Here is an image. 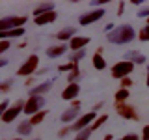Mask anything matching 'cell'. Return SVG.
<instances>
[{"label":"cell","mask_w":149,"mask_h":140,"mask_svg":"<svg viewBox=\"0 0 149 140\" xmlns=\"http://www.w3.org/2000/svg\"><path fill=\"white\" fill-rule=\"evenodd\" d=\"M134 36H136V32H134V28L130 24H121L114 32L108 34V41L114 45H127L134 39Z\"/></svg>","instance_id":"obj_1"},{"label":"cell","mask_w":149,"mask_h":140,"mask_svg":"<svg viewBox=\"0 0 149 140\" xmlns=\"http://www.w3.org/2000/svg\"><path fill=\"white\" fill-rule=\"evenodd\" d=\"M26 21H28V17H24V15H8V17H2V19H0V32L22 28Z\"/></svg>","instance_id":"obj_2"},{"label":"cell","mask_w":149,"mask_h":140,"mask_svg":"<svg viewBox=\"0 0 149 140\" xmlns=\"http://www.w3.org/2000/svg\"><path fill=\"white\" fill-rule=\"evenodd\" d=\"M45 106V97L43 95H30L26 99V105H24V114L26 116H34L37 112H41Z\"/></svg>","instance_id":"obj_3"},{"label":"cell","mask_w":149,"mask_h":140,"mask_svg":"<svg viewBox=\"0 0 149 140\" xmlns=\"http://www.w3.org/2000/svg\"><path fill=\"white\" fill-rule=\"evenodd\" d=\"M97 118H99V116H97V112H93V110L86 112V114H82L80 118H78V120L71 125V131H73V133H80V131L91 127V123H93Z\"/></svg>","instance_id":"obj_4"},{"label":"cell","mask_w":149,"mask_h":140,"mask_svg":"<svg viewBox=\"0 0 149 140\" xmlns=\"http://www.w3.org/2000/svg\"><path fill=\"white\" fill-rule=\"evenodd\" d=\"M132 71H134V64L129 62V60H121V62L112 65V77L114 78H125Z\"/></svg>","instance_id":"obj_5"},{"label":"cell","mask_w":149,"mask_h":140,"mask_svg":"<svg viewBox=\"0 0 149 140\" xmlns=\"http://www.w3.org/2000/svg\"><path fill=\"white\" fill-rule=\"evenodd\" d=\"M37 65H39V56L32 54V56H28L26 62L17 69V75H19V77H30V73H36Z\"/></svg>","instance_id":"obj_6"},{"label":"cell","mask_w":149,"mask_h":140,"mask_svg":"<svg viewBox=\"0 0 149 140\" xmlns=\"http://www.w3.org/2000/svg\"><path fill=\"white\" fill-rule=\"evenodd\" d=\"M24 105H26V101H22V99H19L17 103H13L6 114L0 116V118H2V121H4V123H11V121L15 120L19 114H21V112H24Z\"/></svg>","instance_id":"obj_7"},{"label":"cell","mask_w":149,"mask_h":140,"mask_svg":"<svg viewBox=\"0 0 149 140\" xmlns=\"http://www.w3.org/2000/svg\"><path fill=\"white\" fill-rule=\"evenodd\" d=\"M116 112L121 116V118H125V120H140L138 118V112L134 110V106H130L127 105V103H116Z\"/></svg>","instance_id":"obj_8"},{"label":"cell","mask_w":149,"mask_h":140,"mask_svg":"<svg viewBox=\"0 0 149 140\" xmlns=\"http://www.w3.org/2000/svg\"><path fill=\"white\" fill-rule=\"evenodd\" d=\"M102 15H104V9H102V8L91 9V11L82 13L80 19H78V22H80L82 26H88V24H91V22H95V21H99V19H102Z\"/></svg>","instance_id":"obj_9"},{"label":"cell","mask_w":149,"mask_h":140,"mask_svg":"<svg viewBox=\"0 0 149 140\" xmlns=\"http://www.w3.org/2000/svg\"><path fill=\"white\" fill-rule=\"evenodd\" d=\"M80 106H69L67 110H63L62 112V116H60V120L63 121V123H74V121H77L78 118H80Z\"/></svg>","instance_id":"obj_10"},{"label":"cell","mask_w":149,"mask_h":140,"mask_svg":"<svg viewBox=\"0 0 149 140\" xmlns=\"http://www.w3.org/2000/svg\"><path fill=\"white\" fill-rule=\"evenodd\" d=\"M78 92H80V86H78L77 82L67 84V88L62 92V99H65V101H74V99H77V95H78Z\"/></svg>","instance_id":"obj_11"},{"label":"cell","mask_w":149,"mask_h":140,"mask_svg":"<svg viewBox=\"0 0 149 140\" xmlns=\"http://www.w3.org/2000/svg\"><path fill=\"white\" fill-rule=\"evenodd\" d=\"M90 43V37H82V36H77L73 37L71 41H69V49L73 50V52H77V50H84L86 49V45Z\"/></svg>","instance_id":"obj_12"},{"label":"cell","mask_w":149,"mask_h":140,"mask_svg":"<svg viewBox=\"0 0 149 140\" xmlns=\"http://www.w3.org/2000/svg\"><path fill=\"white\" fill-rule=\"evenodd\" d=\"M73 37H77V28H73V26L62 28V30L56 34V39L58 41H71Z\"/></svg>","instance_id":"obj_13"},{"label":"cell","mask_w":149,"mask_h":140,"mask_svg":"<svg viewBox=\"0 0 149 140\" xmlns=\"http://www.w3.org/2000/svg\"><path fill=\"white\" fill-rule=\"evenodd\" d=\"M67 47L69 45H65V43H56V45L47 49V56H49V58H58V56H62L65 50H67Z\"/></svg>","instance_id":"obj_14"},{"label":"cell","mask_w":149,"mask_h":140,"mask_svg":"<svg viewBox=\"0 0 149 140\" xmlns=\"http://www.w3.org/2000/svg\"><path fill=\"white\" fill-rule=\"evenodd\" d=\"M56 17H58V13H56V11H49V13H45V15L34 17V22H36L37 26H45V24H49V22H54Z\"/></svg>","instance_id":"obj_15"},{"label":"cell","mask_w":149,"mask_h":140,"mask_svg":"<svg viewBox=\"0 0 149 140\" xmlns=\"http://www.w3.org/2000/svg\"><path fill=\"white\" fill-rule=\"evenodd\" d=\"M32 129H34V125L30 123V120H22L21 123L17 125V133L21 134V136H28V134L32 133Z\"/></svg>","instance_id":"obj_16"},{"label":"cell","mask_w":149,"mask_h":140,"mask_svg":"<svg viewBox=\"0 0 149 140\" xmlns=\"http://www.w3.org/2000/svg\"><path fill=\"white\" fill-rule=\"evenodd\" d=\"M49 11H54V4L52 2H43V4H39V6L34 9V17L45 15V13H49Z\"/></svg>","instance_id":"obj_17"},{"label":"cell","mask_w":149,"mask_h":140,"mask_svg":"<svg viewBox=\"0 0 149 140\" xmlns=\"http://www.w3.org/2000/svg\"><path fill=\"white\" fill-rule=\"evenodd\" d=\"M125 58H127L129 62H132V64H146V56L136 52V50H130V52H127V54H125Z\"/></svg>","instance_id":"obj_18"},{"label":"cell","mask_w":149,"mask_h":140,"mask_svg":"<svg viewBox=\"0 0 149 140\" xmlns=\"http://www.w3.org/2000/svg\"><path fill=\"white\" fill-rule=\"evenodd\" d=\"M91 62H93V67H95V69H99V71L106 67V60H104V56L99 54V52H95V54H93Z\"/></svg>","instance_id":"obj_19"},{"label":"cell","mask_w":149,"mask_h":140,"mask_svg":"<svg viewBox=\"0 0 149 140\" xmlns=\"http://www.w3.org/2000/svg\"><path fill=\"white\" fill-rule=\"evenodd\" d=\"M21 36H24V28H15V30L0 32V37H2V39H8V37H21Z\"/></svg>","instance_id":"obj_20"},{"label":"cell","mask_w":149,"mask_h":140,"mask_svg":"<svg viewBox=\"0 0 149 140\" xmlns=\"http://www.w3.org/2000/svg\"><path fill=\"white\" fill-rule=\"evenodd\" d=\"M50 86H52V82H45V84H39V86L32 88L30 90V95H41V93H47L50 90Z\"/></svg>","instance_id":"obj_21"},{"label":"cell","mask_w":149,"mask_h":140,"mask_svg":"<svg viewBox=\"0 0 149 140\" xmlns=\"http://www.w3.org/2000/svg\"><path fill=\"white\" fill-rule=\"evenodd\" d=\"M114 99H116V103H125L129 99V90L127 88H119V90L114 93Z\"/></svg>","instance_id":"obj_22"},{"label":"cell","mask_w":149,"mask_h":140,"mask_svg":"<svg viewBox=\"0 0 149 140\" xmlns=\"http://www.w3.org/2000/svg\"><path fill=\"white\" fill-rule=\"evenodd\" d=\"M45 116H47V108H43L41 112H37V114H34L32 118H28V120H30V123H32V125H37V123H41V121L45 120Z\"/></svg>","instance_id":"obj_23"},{"label":"cell","mask_w":149,"mask_h":140,"mask_svg":"<svg viewBox=\"0 0 149 140\" xmlns=\"http://www.w3.org/2000/svg\"><path fill=\"white\" fill-rule=\"evenodd\" d=\"M106 121H108V116H106V114L99 116V118H97V120H95V121L91 123V127H90V129H91V133H93V131H97V129H99L102 123H106Z\"/></svg>","instance_id":"obj_24"},{"label":"cell","mask_w":149,"mask_h":140,"mask_svg":"<svg viewBox=\"0 0 149 140\" xmlns=\"http://www.w3.org/2000/svg\"><path fill=\"white\" fill-rule=\"evenodd\" d=\"M90 136H91V129L88 127V129L80 131V133H77V136H74V140H90Z\"/></svg>","instance_id":"obj_25"},{"label":"cell","mask_w":149,"mask_h":140,"mask_svg":"<svg viewBox=\"0 0 149 140\" xmlns=\"http://www.w3.org/2000/svg\"><path fill=\"white\" fill-rule=\"evenodd\" d=\"M138 39L140 41H149V26L146 24L142 28V30H140V34H138Z\"/></svg>","instance_id":"obj_26"},{"label":"cell","mask_w":149,"mask_h":140,"mask_svg":"<svg viewBox=\"0 0 149 140\" xmlns=\"http://www.w3.org/2000/svg\"><path fill=\"white\" fill-rule=\"evenodd\" d=\"M77 69V64H73V62H67V64H62L58 67V71H74Z\"/></svg>","instance_id":"obj_27"},{"label":"cell","mask_w":149,"mask_h":140,"mask_svg":"<svg viewBox=\"0 0 149 140\" xmlns=\"http://www.w3.org/2000/svg\"><path fill=\"white\" fill-rule=\"evenodd\" d=\"M78 77H80V69H74V71H71L69 73V77H67V80H69V84H73V82H77L78 80Z\"/></svg>","instance_id":"obj_28"},{"label":"cell","mask_w":149,"mask_h":140,"mask_svg":"<svg viewBox=\"0 0 149 140\" xmlns=\"http://www.w3.org/2000/svg\"><path fill=\"white\" fill-rule=\"evenodd\" d=\"M84 56H86V50H77V52H73V54H71V62H73V64H77L78 60H82V58H84Z\"/></svg>","instance_id":"obj_29"},{"label":"cell","mask_w":149,"mask_h":140,"mask_svg":"<svg viewBox=\"0 0 149 140\" xmlns=\"http://www.w3.org/2000/svg\"><path fill=\"white\" fill-rule=\"evenodd\" d=\"M11 78H8V80H4L2 84H0V92H2V93H8L9 92V88H11Z\"/></svg>","instance_id":"obj_30"},{"label":"cell","mask_w":149,"mask_h":140,"mask_svg":"<svg viewBox=\"0 0 149 140\" xmlns=\"http://www.w3.org/2000/svg\"><path fill=\"white\" fill-rule=\"evenodd\" d=\"M9 106H11V105H9V101H8V99H4L2 103H0V116L6 114V112L9 110Z\"/></svg>","instance_id":"obj_31"},{"label":"cell","mask_w":149,"mask_h":140,"mask_svg":"<svg viewBox=\"0 0 149 140\" xmlns=\"http://www.w3.org/2000/svg\"><path fill=\"white\" fill-rule=\"evenodd\" d=\"M138 17L140 19H149V8H142L138 11Z\"/></svg>","instance_id":"obj_32"},{"label":"cell","mask_w":149,"mask_h":140,"mask_svg":"<svg viewBox=\"0 0 149 140\" xmlns=\"http://www.w3.org/2000/svg\"><path fill=\"white\" fill-rule=\"evenodd\" d=\"M8 49H9V41L8 39H2V41H0V52H6Z\"/></svg>","instance_id":"obj_33"},{"label":"cell","mask_w":149,"mask_h":140,"mask_svg":"<svg viewBox=\"0 0 149 140\" xmlns=\"http://www.w3.org/2000/svg\"><path fill=\"white\" fill-rule=\"evenodd\" d=\"M119 140H140V136L134 134V133H129V134H125V136H121Z\"/></svg>","instance_id":"obj_34"},{"label":"cell","mask_w":149,"mask_h":140,"mask_svg":"<svg viewBox=\"0 0 149 140\" xmlns=\"http://www.w3.org/2000/svg\"><path fill=\"white\" fill-rule=\"evenodd\" d=\"M129 86H132V80H130L129 77L121 78V88H129Z\"/></svg>","instance_id":"obj_35"},{"label":"cell","mask_w":149,"mask_h":140,"mask_svg":"<svg viewBox=\"0 0 149 140\" xmlns=\"http://www.w3.org/2000/svg\"><path fill=\"white\" fill-rule=\"evenodd\" d=\"M142 140H149V125H146L142 131Z\"/></svg>","instance_id":"obj_36"},{"label":"cell","mask_w":149,"mask_h":140,"mask_svg":"<svg viewBox=\"0 0 149 140\" xmlns=\"http://www.w3.org/2000/svg\"><path fill=\"white\" fill-rule=\"evenodd\" d=\"M69 131H71V127H65V129H62V131H60V133H58V136H60V138L67 136V133H69Z\"/></svg>","instance_id":"obj_37"},{"label":"cell","mask_w":149,"mask_h":140,"mask_svg":"<svg viewBox=\"0 0 149 140\" xmlns=\"http://www.w3.org/2000/svg\"><path fill=\"white\" fill-rule=\"evenodd\" d=\"M123 8H125V4H119L118 6V15H123Z\"/></svg>","instance_id":"obj_38"},{"label":"cell","mask_w":149,"mask_h":140,"mask_svg":"<svg viewBox=\"0 0 149 140\" xmlns=\"http://www.w3.org/2000/svg\"><path fill=\"white\" fill-rule=\"evenodd\" d=\"M101 106H102V103H97V105H95V106H93V112H97V110H99V108H101Z\"/></svg>","instance_id":"obj_39"},{"label":"cell","mask_w":149,"mask_h":140,"mask_svg":"<svg viewBox=\"0 0 149 140\" xmlns=\"http://www.w3.org/2000/svg\"><path fill=\"white\" fill-rule=\"evenodd\" d=\"M102 140H112V134H106V136L102 138Z\"/></svg>","instance_id":"obj_40"},{"label":"cell","mask_w":149,"mask_h":140,"mask_svg":"<svg viewBox=\"0 0 149 140\" xmlns=\"http://www.w3.org/2000/svg\"><path fill=\"white\" fill-rule=\"evenodd\" d=\"M146 82H147V86H149V67H147V80Z\"/></svg>","instance_id":"obj_41"},{"label":"cell","mask_w":149,"mask_h":140,"mask_svg":"<svg viewBox=\"0 0 149 140\" xmlns=\"http://www.w3.org/2000/svg\"><path fill=\"white\" fill-rule=\"evenodd\" d=\"M13 140H22V138H21V136H19V138H13Z\"/></svg>","instance_id":"obj_42"},{"label":"cell","mask_w":149,"mask_h":140,"mask_svg":"<svg viewBox=\"0 0 149 140\" xmlns=\"http://www.w3.org/2000/svg\"><path fill=\"white\" fill-rule=\"evenodd\" d=\"M32 140H39V138H32Z\"/></svg>","instance_id":"obj_43"},{"label":"cell","mask_w":149,"mask_h":140,"mask_svg":"<svg viewBox=\"0 0 149 140\" xmlns=\"http://www.w3.org/2000/svg\"><path fill=\"white\" fill-rule=\"evenodd\" d=\"M147 26H149V19H147Z\"/></svg>","instance_id":"obj_44"},{"label":"cell","mask_w":149,"mask_h":140,"mask_svg":"<svg viewBox=\"0 0 149 140\" xmlns=\"http://www.w3.org/2000/svg\"><path fill=\"white\" fill-rule=\"evenodd\" d=\"M4 140H6V138H4Z\"/></svg>","instance_id":"obj_45"}]
</instances>
